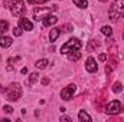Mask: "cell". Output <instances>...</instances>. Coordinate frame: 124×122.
<instances>
[{
    "mask_svg": "<svg viewBox=\"0 0 124 122\" xmlns=\"http://www.w3.org/2000/svg\"><path fill=\"white\" fill-rule=\"evenodd\" d=\"M108 16L113 22H117L118 19L124 17V0H114L108 10Z\"/></svg>",
    "mask_w": 124,
    "mask_h": 122,
    "instance_id": "1",
    "label": "cell"
},
{
    "mask_svg": "<svg viewBox=\"0 0 124 122\" xmlns=\"http://www.w3.org/2000/svg\"><path fill=\"white\" fill-rule=\"evenodd\" d=\"M81 47H82V42H81L79 39H71V40H68V42L61 47V53L68 55V53H71V52H74V50H79Z\"/></svg>",
    "mask_w": 124,
    "mask_h": 122,
    "instance_id": "2",
    "label": "cell"
},
{
    "mask_svg": "<svg viewBox=\"0 0 124 122\" xmlns=\"http://www.w3.org/2000/svg\"><path fill=\"white\" fill-rule=\"evenodd\" d=\"M22 96V88L19 83H12L7 88V99L12 102H16L19 98Z\"/></svg>",
    "mask_w": 124,
    "mask_h": 122,
    "instance_id": "3",
    "label": "cell"
},
{
    "mask_svg": "<svg viewBox=\"0 0 124 122\" xmlns=\"http://www.w3.org/2000/svg\"><path fill=\"white\" fill-rule=\"evenodd\" d=\"M123 111V105L120 103V101H111L108 105H107V108H105V112L108 114V115H117V114H120Z\"/></svg>",
    "mask_w": 124,
    "mask_h": 122,
    "instance_id": "4",
    "label": "cell"
},
{
    "mask_svg": "<svg viewBox=\"0 0 124 122\" xmlns=\"http://www.w3.org/2000/svg\"><path fill=\"white\" fill-rule=\"evenodd\" d=\"M10 10H12L13 16H20V14L25 13V3L22 0H15L10 4Z\"/></svg>",
    "mask_w": 124,
    "mask_h": 122,
    "instance_id": "5",
    "label": "cell"
},
{
    "mask_svg": "<svg viewBox=\"0 0 124 122\" xmlns=\"http://www.w3.org/2000/svg\"><path fill=\"white\" fill-rule=\"evenodd\" d=\"M75 89H77L75 85H68V86L61 92V98L63 101H69V99L72 98V95L75 93Z\"/></svg>",
    "mask_w": 124,
    "mask_h": 122,
    "instance_id": "6",
    "label": "cell"
},
{
    "mask_svg": "<svg viewBox=\"0 0 124 122\" xmlns=\"http://www.w3.org/2000/svg\"><path fill=\"white\" fill-rule=\"evenodd\" d=\"M85 69H87L88 72H91V73L97 72L98 65H97V62H95L94 58H88V59H87V62H85Z\"/></svg>",
    "mask_w": 124,
    "mask_h": 122,
    "instance_id": "7",
    "label": "cell"
},
{
    "mask_svg": "<svg viewBox=\"0 0 124 122\" xmlns=\"http://www.w3.org/2000/svg\"><path fill=\"white\" fill-rule=\"evenodd\" d=\"M56 22H58V17H56V16H54V14H46V16L42 19V23H43V26H46V27H49V26L55 25Z\"/></svg>",
    "mask_w": 124,
    "mask_h": 122,
    "instance_id": "8",
    "label": "cell"
},
{
    "mask_svg": "<svg viewBox=\"0 0 124 122\" xmlns=\"http://www.w3.org/2000/svg\"><path fill=\"white\" fill-rule=\"evenodd\" d=\"M19 26H22V29H25V30H32L33 29V25L26 17H20L19 19Z\"/></svg>",
    "mask_w": 124,
    "mask_h": 122,
    "instance_id": "9",
    "label": "cell"
},
{
    "mask_svg": "<svg viewBox=\"0 0 124 122\" xmlns=\"http://www.w3.org/2000/svg\"><path fill=\"white\" fill-rule=\"evenodd\" d=\"M12 37H9V36H0V46L1 47H9L10 45H12Z\"/></svg>",
    "mask_w": 124,
    "mask_h": 122,
    "instance_id": "10",
    "label": "cell"
},
{
    "mask_svg": "<svg viewBox=\"0 0 124 122\" xmlns=\"http://www.w3.org/2000/svg\"><path fill=\"white\" fill-rule=\"evenodd\" d=\"M61 34V29H58V27H55V29H52L51 33H49V40L51 42H55L56 39H58V36Z\"/></svg>",
    "mask_w": 124,
    "mask_h": 122,
    "instance_id": "11",
    "label": "cell"
},
{
    "mask_svg": "<svg viewBox=\"0 0 124 122\" xmlns=\"http://www.w3.org/2000/svg\"><path fill=\"white\" fill-rule=\"evenodd\" d=\"M78 119L81 122H91V116L85 112V111H79V114H78Z\"/></svg>",
    "mask_w": 124,
    "mask_h": 122,
    "instance_id": "12",
    "label": "cell"
},
{
    "mask_svg": "<svg viewBox=\"0 0 124 122\" xmlns=\"http://www.w3.org/2000/svg\"><path fill=\"white\" fill-rule=\"evenodd\" d=\"M68 59L71 62H77L81 59V53L78 52V50H74V52H71V53H68Z\"/></svg>",
    "mask_w": 124,
    "mask_h": 122,
    "instance_id": "13",
    "label": "cell"
},
{
    "mask_svg": "<svg viewBox=\"0 0 124 122\" xmlns=\"http://www.w3.org/2000/svg\"><path fill=\"white\" fill-rule=\"evenodd\" d=\"M98 46H100V42H98V40H91V42L88 43V46H87V50H88V52H93V50H95Z\"/></svg>",
    "mask_w": 124,
    "mask_h": 122,
    "instance_id": "14",
    "label": "cell"
},
{
    "mask_svg": "<svg viewBox=\"0 0 124 122\" xmlns=\"http://www.w3.org/2000/svg\"><path fill=\"white\" fill-rule=\"evenodd\" d=\"M48 65H49V62L46 61V59H40V61L36 62V65H35V66H36L38 69H45Z\"/></svg>",
    "mask_w": 124,
    "mask_h": 122,
    "instance_id": "15",
    "label": "cell"
},
{
    "mask_svg": "<svg viewBox=\"0 0 124 122\" xmlns=\"http://www.w3.org/2000/svg\"><path fill=\"white\" fill-rule=\"evenodd\" d=\"M7 29H9V23H7L6 20H0V34L6 33Z\"/></svg>",
    "mask_w": 124,
    "mask_h": 122,
    "instance_id": "16",
    "label": "cell"
},
{
    "mask_svg": "<svg viewBox=\"0 0 124 122\" xmlns=\"http://www.w3.org/2000/svg\"><path fill=\"white\" fill-rule=\"evenodd\" d=\"M75 4H77V7H79V9H85L87 6H88V1L87 0H72Z\"/></svg>",
    "mask_w": 124,
    "mask_h": 122,
    "instance_id": "17",
    "label": "cell"
},
{
    "mask_svg": "<svg viewBox=\"0 0 124 122\" xmlns=\"http://www.w3.org/2000/svg\"><path fill=\"white\" fill-rule=\"evenodd\" d=\"M38 76H39L38 73H32L31 76H29V81H26V85H28V86H32V85L38 81Z\"/></svg>",
    "mask_w": 124,
    "mask_h": 122,
    "instance_id": "18",
    "label": "cell"
},
{
    "mask_svg": "<svg viewBox=\"0 0 124 122\" xmlns=\"http://www.w3.org/2000/svg\"><path fill=\"white\" fill-rule=\"evenodd\" d=\"M121 91H123V85H121V82H116V83L113 85V92H114V93H120Z\"/></svg>",
    "mask_w": 124,
    "mask_h": 122,
    "instance_id": "19",
    "label": "cell"
},
{
    "mask_svg": "<svg viewBox=\"0 0 124 122\" xmlns=\"http://www.w3.org/2000/svg\"><path fill=\"white\" fill-rule=\"evenodd\" d=\"M101 32H102V34H105V36H108V37L113 34V29H111L110 26H102V27H101Z\"/></svg>",
    "mask_w": 124,
    "mask_h": 122,
    "instance_id": "20",
    "label": "cell"
},
{
    "mask_svg": "<svg viewBox=\"0 0 124 122\" xmlns=\"http://www.w3.org/2000/svg\"><path fill=\"white\" fill-rule=\"evenodd\" d=\"M13 34H15V36H20V34H22V26H15Z\"/></svg>",
    "mask_w": 124,
    "mask_h": 122,
    "instance_id": "21",
    "label": "cell"
},
{
    "mask_svg": "<svg viewBox=\"0 0 124 122\" xmlns=\"http://www.w3.org/2000/svg\"><path fill=\"white\" fill-rule=\"evenodd\" d=\"M49 0H28V3L31 4H42V3H48Z\"/></svg>",
    "mask_w": 124,
    "mask_h": 122,
    "instance_id": "22",
    "label": "cell"
},
{
    "mask_svg": "<svg viewBox=\"0 0 124 122\" xmlns=\"http://www.w3.org/2000/svg\"><path fill=\"white\" fill-rule=\"evenodd\" d=\"M61 30L63 32H71V30H74V27H72V25H63L61 27Z\"/></svg>",
    "mask_w": 124,
    "mask_h": 122,
    "instance_id": "23",
    "label": "cell"
},
{
    "mask_svg": "<svg viewBox=\"0 0 124 122\" xmlns=\"http://www.w3.org/2000/svg\"><path fill=\"white\" fill-rule=\"evenodd\" d=\"M3 111H4L6 114H12V112H13V108H12V106H9V105H6V106L3 108Z\"/></svg>",
    "mask_w": 124,
    "mask_h": 122,
    "instance_id": "24",
    "label": "cell"
},
{
    "mask_svg": "<svg viewBox=\"0 0 124 122\" xmlns=\"http://www.w3.org/2000/svg\"><path fill=\"white\" fill-rule=\"evenodd\" d=\"M98 59H100V61H101V62H104V61H105V59H107V55H105V53H101V55L98 56Z\"/></svg>",
    "mask_w": 124,
    "mask_h": 122,
    "instance_id": "25",
    "label": "cell"
},
{
    "mask_svg": "<svg viewBox=\"0 0 124 122\" xmlns=\"http://www.w3.org/2000/svg\"><path fill=\"white\" fill-rule=\"evenodd\" d=\"M42 83H43V85H48V83H49V79H48V78H43V79H42Z\"/></svg>",
    "mask_w": 124,
    "mask_h": 122,
    "instance_id": "26",
    "label": "cell"
},
{
    "mask_svg": "<svg viewBox=\"0 0 124 122\" xmlns=\"http://www.w3.org/2000/svg\"><path fill=\"white\" fill-rule=\"evenodd\" d=\"M61 121H66V122H71V118H68V116H61Z\"/></svg>",
    "mask_w": 124,
    "mask_h": 122,
    "instance_id": "27",
    "label": "cell"
},
{
    "mask_svg": "<svg viewBox=\"0 0 124 122\" xmlns=\"http://www.w3.org/2000/svg\"><path fill=\"white\" fill-rule=\"evenodd\" d=\"M10 1H12V0H4V4H6V6H10V4H12Z\"/></svg>",
    "mask_w": 124,
    "mask_h": 122,
    "instance_id": "28",
    "label": "cell"
},
{
    "mask_svg": "<svg viewBox=\"0 0 124 122\" xmlns=\"http://www.w3.org/2000/svg\"><path fill=\"white\" fill-rule=\"evenodd\" d=\"M20 72H22V73H23V75H25V73H26V72H28V69H26V68H23V69H22V70H20Z\"/></svg>",
    "mask_w": 124,
    "mask_h": 122,
    "instance_id": "29",
    "label": "cell"
},
{
    "mask_svg": "<svg viewBox=\"0 0 124 122\" xmlns=\"http://www.w3.org/2000/svg\"><path fill=\"white\" fill-rule=\"evenodd\" d=\"M100 1H107V0H100Z\"/></svg>",
    "mask_w": 124,
    "mask_h": 122,
    "instance_id": "30",
    "label": "cell"
},
{
    "mask_svg": "<svg viewBox=\"0 0 124 122\" xmlns=\"http://www.w3.org/2000/svg\"><path fill=\"white\" fill-rule=\"evenodd\" d=\"M123 37H124V33H123Z\"/></svg>",
    "mask_w": 124,
    "mask_h": 122,
    "instance_id": "31",
    "label": "cell"
}]
</instances>
